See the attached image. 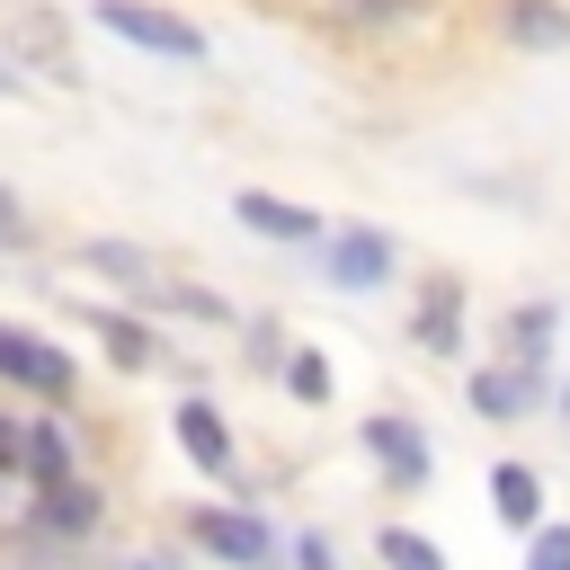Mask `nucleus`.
Here are the masks:
<instances>
[{
    "mask_svg": "<svg viewBox=\"0 0 570 570\" xmlns=\"http://www.w3.org/2000/svg\"><path fill=\"white\" fill-rule=\"evenodd\" d=\"M0 383H18V392H36V401H80V365L53 347V338H36L27 321H0Z\"/></svg>",
    "mask_w": 570,
    "mask_h": 570,
    "instance_id": "1",
    "label": "nucleus"
},
{
    "mask_svg": "<svg viewBox=\"0 0 570 570\" xmlns=\"http://www.w3.org/2000/svg\"><path fill=\"white\" fill-rule=\"evenodd\" d=\"M89 18H98L107 36L142 45V53H169V62H205V27H187V18H169V9H151V0H98Z\"/></svg>",
    "mask_w": 570,
    "mask_h": 570,
    "instance_id": "2",
    "label": "nucleus"
},
{
    "mask_svg": "<svg viewBox=\"0 0 570 570\" xmlns=\"http://www.w3.org/2000/svg\"><path fill=\"white\" fill-rule=\"evenodd\" d=\"M365 454H374V472H383V490H428L436 481V454H428V436L410 428V419H392V410H374L365 428Z\"/></svg>",
    "mask_w": 570,
    "mask_h": 570,
    "instance_id": "3",
    "label": "nucleus"
},
{
    "mask_svg": "<svg viewBox=\"0 0 570 570\" xmlns=\"http://www.w3.org/2000/svg\"><path fill=\"white\" fill-rule=\"evenodd\" d=\"M187 534H196V552H214V561H232V570H267V561H276V534H267L249 508H196Z\"/></svg>",
    "mask_w": 570,
    "mask_h": 570,
    "instance_id": "4",
    "label": "nucleus"
},
{
    "mask_svg": "<svg viewBox=\"0 0 570 570\" xmlns=\"http://www.w3.org/2000/svg\"><path fill=\"white\" fill-rule=\"evenodd\" d=\"M98 517H107V499H98V481H53V490H36V534H53V543H80V534H98Z\"/></svg>",
    "mask_w": 570,
    "mask_h": 570,
    "instance_id": "5",
    "label": "nucleus"
},
{
    "mask_svg": "<svg viewBox=\"0 0 570 570\" xmlns=\"http://www.w3.org/2000/svg\"><path fill=\"white\" fill-rule=\"evenodd\" d=\"M499 36L517 53H570V0H499Z\"/></svg>",
    "mask_w": 570,
    "mask_h": 570,
    "instance_id": "6",
    "label": "nucleus"
},
{
    "mask_svg": "<svg viewBox=\"0 0 570 570\" xmlns=\"http://www.w3.org/2000/svg\"><path fill=\"white\" fill-rule=\"evenodd\" d=\"M410 338H419L428 356H463V285H454V276H428V294H419V312H410Z\"/></svg>",
    "mask_w": 570,
    "mask_h": 570,
    "instance_id": "7",
    "label": "nucleus"
},
{
    "mask_svg": "<svg viewBox=\"0 0 570 570\" xmlns=\"http://www.w3.org/2000/svg\"><path fill=\"white\" fill-rule=\"evenodd\" d=\"M232 214H240L258 240H321V214H312V205H294V196H267V187H240V196H232Z\"/></svg>",
    "mask_w": 570,
    "mask_h": 570,
    "instance_id": "8",
    "label": "nucleus"
},
{
    "mask_svg": "<svg viewBox=\"0 0 570 570\" xmlns=\"http://www.w3.org/2000/svg\"><path fill=\"white\" fill-rule=\"evenodd\" d=\"M383 276H392V240L383 232H338L330 240V285L338 294H374Z\"/></svg>",
    "mask_w": 570,
    "mask_h": 570,
    "instance_id": "9",
    "label": "nucleus"
},
{
    "mask_svg": "<svg viewBox=\"0 0 570 570\" xmlns=\"http://www.w3.org/2000/svg\"><path fill=\"white\" fill-rule=\"evenodd\" d=\"M36 71H53V80H71V36H62V18L53 9H9V27H0Z\"/></svg>",
    "mask_w": 570,
    "mask_h": 570,
    "instance_id": "10",
    "label": "nucleus"
},
{
    "mask_svg": "<svg viewBox=\"0 0 570 570\" xmlns=\"http://www.w3.org/2000/svg\"><path fill=\"white\" fill-rule=\"evenodd\" d=\"M169 428H178V445H187V463H205L214 481L232 472V428H223V410H214L205 392H196V401H178V419H169Z\"/></svg>",
    "mask_w": 570,
    "mask_h": 570,
    "instance_id": "11",
    "label": "nucleus"
},
{
    "mask_svg": "<svg viewBox=\"0 0 570 570\" xmlns=\"http://www.w3.org/2000/svg\"><path fill=\"white\" fill-rule=\"evenodd\" d=\"M490 508H499V525L534 534L543 525V472L534 463H490Z\"/></svg>",
    "mask_w": 570,
    "mask_h": 570,
    "instance_id": "12",
    "label": "nucleus"
},
{
    "mask_svg": "<svg viewBox=\"0 0 570 570\" xmlns=\"http://www.w3.org/2000/svg\"><path fill=\"white\" fill-rule=\"evenodd\" d=\"M463 392H472V410H481V419H525V401L543 392V374H517V365L499 374V365H481Z\"/></svg>",
    "mask_w": 570,
    "mask_h": 570,
    "instance_id": "13",
    "label": "nucleus"
},
{
    "mask_svg": "<svg viewBox=\"0 0 570 570\" xmlns=\"http://www.w3.org/2000/svg\"><path fill=\"white\" fill-rule=\"evenodd\" d=\"M80 321H89V330H98V338H107V347H116V365H134V374H142V365H160V356H169V347H160V330H142V321H134V312H80Z\"/></svg>",
    "mask_w": 570,
    "mask_h": 570,
    "instance_id": "14",
    "label": "nucleus"
},
{
    "mask_svg": "<svg viewBox=\"0 0 570 570\" xmlns=\"http://www.w3.org/2000/svg\"><path fill=\"white\" fill-rule=\"evenodd\" d=\"M71 258H80L89 276H116V285H134V294H151V285H160V276H151V258H142L134 240H80Z\"/></svg>",
    "mask_w": 570,
    "mask_h": 570,
    "instance_id": "15",
    "label": "nucleus"
},
{
    "mask_svg": "<svg viewBox=\"0 0 570 570\" xmlns=\"http://www.w3.org/2000/svg\"><path fill=\"white\" fill-rule=\"evenodd\" d=\"M27 481H36V490L71 481V428H53V419H27Z\"/></svg>",
    "mask_w": 570,
    "mask_h": 570,
    "instance_id": "16",
    "label": "nucleus"
},
{
    "mask_svg": "<svg viewBox=\"0 0 570 570\" xmlns=\"http://www.w3.org/2000/svg\"><path fill=\"white\" fill-rule=\"evenodd\" d=\"M330 18L356 27V36H374V27H419L428 0H330Z\"/></svg>",
    "mask_w": 570,
    "mask_h": 570,
    "instance_id": "17",
    "label": "nucleus"
},
{
    "mask_svg": "<svg viewBox=\"0 0 570 570\" xmlns=\"http://www.w3.org/2000/svg\"><path fill=\"white\" fill-rule=\"evenodd\" d=\"M508 338H517V374H543V356H552V303H525L508 321Z\"/></svg>",
    "mask_w": 570,
    "mask_h": 570,
    "instance_id": "18",
    "label": "nucleus"
},
{
    "mask_svg": "<svg viewBox=\"0 0 570 570\" xmlns=\"http://www.w3.org/2000/svg\"><path fill=\"white\" fill-rule=\"evenodd\" d=\"M374 561H383V570H445V552H436L428 534H410V525H383V534H374Z\"/></svg>",
    "mask_w": 570,
    "mask_h": 570,
    "instance_id": "19",
    "label": "nucleus"
},
{
    "mask_svg": "<svg viewBox=\"0 0 570 570\" xmlns=\"http://www.w3.org/2000/svg\"><path fill=\"white\" fill-rule=\"evenodd\" d=\"M142 303H160V312H187V321H232V312H223V294H196V285H151Z\"/></svg>",
    "mask_w": 570,
    "mask_h": 570,
    "instance_id": "20",
    "label": "nucleus"
},
{
    "mask_svg": "<svg viewBox=\"0 0 570 570\" xmlns=\"http://www.w3.org/2000/svg\"><path fill=\"white\" fill-rule=\"evenodd\" d=\"M285 383H294V401H330V365H321V347H294V356H285Z\"/></svg>",
    "mask_w": 570,
    "mask_h": 570,
    "instance_id": "21",
    "label": "nucleus"
},
{
    "mask_svg": "<svg viewBox=\"0 0 570 570\" xmlns=\"http://www.w3.org/2000/svg\"><path fill=\"white\" fill-rule=\"evenodd\" d=\"M525 570H570V525H534L525 534Z\"/></svg>",
    "mask_w": 570,
    "mask_h": 570,
    "instance_id": "22",
    "label": "nucleus"
},
{
    "mask_svg": "<svg viewBox=\"0 0 570 570\" xmlns=\"http://www.w3.org/2000/svg\"><path fill=\"white\" fill-rule=\"evenodd\" d=\"M18 472H27V419L0 410V481H18Z\"/></svg>",
    "mask_w": 570,
    "mask_h": 570,
    "instance_id": "23",
    "label": "nucleus"
},
{
    "mask_svg": "<svg viewBox=\"0 0 570 570\" xmlns=\"http://www.w3.org/2000/svg\"><path fill=\"white\" fill-rule=\"evenodd\" d=\"M18 240H27V214H18V196L0 187V249H18Z\"/></svg>",
    "mask_w": 570,
    "mask_h": 570,
    "instance_id": "24",
    "label": "nucleus"
},
{
    "mask_svg": "<svg viewBox=\"0 0 570 570\" xmlns=\"http://www.w3.org/2000/svg\"><path fill=\"white\" fill-rule=\"evenodd\" d=\"M294 561H303V570H338V561H330V543H321V534H294Z\"/></svg>",
    "mask_w": 570,
    "mask_h": 570,
    "instance_id": "25",
    "label": "nucleus"
},
{
    "mask_svg": "<svg viewBox=\"0 0 570 570\" xmlns=\"http://www.w3.org/2000/svg\"><path fill=\"white\" fill-rule=\"evenodd\" d=\"M9 89H18V71H9V62H0V98H9Z\"/></svg>",
    "mask_w": 570,
    "mask_h": 570,
    "instance_id": "26",
    "label": "nucleus"
},
{
    "mask_svg": "<svg viewBox=\"0 0 570 570\" xmlns=\"http://www.w3.org/2000/svg\"><path fill=\"white\" fill-rule=\"evenodd\" d=\"M134 570H169V561H134Z\"/></svg>",
    "mask_w": 570,
    "mask_h": 570,
    "instance_id": "27",
    "label": "nucleus"
},
{
    "mask_svg": "<svg viewBox=\"0 0 570 570\" xmlns=\"http://www.w3.org/2000/svg\"><path fill=\"white\" fill-rule=\"evenodd\" d=\"M561 419H570V383H561Z\"/></svg>",
    "mask_w": 570,
    "mask_h": 570,
    "instance_id": "28",
    "label": "nucleus"
}]
</instances>
